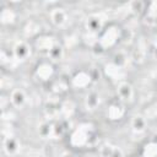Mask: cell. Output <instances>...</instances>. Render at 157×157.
<instances>
[{"label":"cell","instance_id":"7a4b0ae2","mask_svg":"<svg viewBox=\"0 0 157 157\" xmlns=\"http://www.w3.org/2000/svg\"><path fill=\"white\" fill-rule=\"evenodd\" d=\"M119 39V31L117 27H109L104 31V33L102 34L101 39H99V44L102 48H109L113 47L117 40Z\"/></svg>","mask_w":157,"mask_h":157},{"label":"cell","instance_id":"3957f363","mask_svg":"<svg viewBox=\"0 0 157 157\" xmlns=\"http://www.w3.org/2000/svg\"><path fill=\"white\" fill-rule=\"evenodd\" d=\"M117 94L123 102H131L134 98V88L126 81H120L117 85Z\"/></svg>","mask_w":157,"mask_h":157},{"label":"cell","instance_id":"4fadbf2b","mask_svg":"<svg viewBox=\"0 0 157 157\" xmlns=\"http://www.w3.org/2000/svg\"><path fill=\"white\" fill-rule=\"evenodd\" d=\"M101 156L102 157H124L123 151L117 147V146H112V145H104L101 148Z\"/></svg>","mask_w":157,"mask_h":157},{"label":"cell","instance_id":"2e32d148","mask_svg":"<svg viewBox=\"0 0 157 157\" xmlns=\"http://www.w3.org/2000/svg\"><path fill=\"white\" fill-rule=\"evenodd\" d=\"M0 20L4 25H10V23H13L15 20H16V13L13 12V10L11 9H2L1 10V13H0Z\"/></svg>","mask_w":157,"mask_h":157},{"label":"cell","instance_id":"7402d4cb","mask_svg":"<svg viewBox=\"0 0 157 157\" xmlns=\"http://www.w3.org/2000/svg\"><path fill=\"white\" fill-rule=\"evenodd\" d=\"M139 157H144V156H139Z\"/></svg>","mask_w":157,"mask_h":157},{"label":"cell","instance_id":"52a82bcc","mask_svg":"<svg viewBox=\"0 0 157 157\" xmlns=\"http://www.w3.org/2000/svg\"><path fill=\"white\" fill-rule=\"evenodd\" d=\"M50 21L56 27H63L67 22V13L64 9H54L50 12Z\"/></svg>","mask_w":157,"mask_h":157},{"label":"cell","instance_id":"ac0fdd59","mask_svg":"<svg viewBox=\"0 0 157 157\" xmlns=\"http://www.w3.org/2000/svg\"><path fill=\"white\" fill-rule=\"evenodd\" d=\"M87 28H88V31H91V32H97V31H99V29L102 28V20H101L97 15L91 16V17L87 20Z\"/></svg>","mask_w":157,"mask_h":157},{"label":"cell","instance_id":"9a60e30c","mask_svg":"<svg viewBox=\"0 0 157 157\" xmlns=\"http://www.w3.org/2000/svg\"><path fill=\"white\" fill-rule=\"evenodd\" d=\"M131 128L135 132H142L146 129V119L141 115H135L131 119Z\"/></svg>","mask_w":157,"mask_h":157},{"label":"cell","instance_id":"44dd1931","mask_svg":"<svg viewBox=\"0 0 157 157\" xmlns=\"http://www.w3.org/2000/svg\"><path fill=\"white\" fill-rule=\"evenodd\" d=\"M132 6H136V7H134V9H130L131 11H134V12H137V13H140L142 10H145V4L144 2H141V1H134V2H130Z\"/></svg>","mask_w":157,"mask_h":157},{"label":"cell","instance_id":"d6986e66","mask_svg":"<svg viewBox=\"0 0 157 157\" xmlns=\"http://www.w3.org/2000/svg\"><path fill=\"white\" fill-rule=\"evenodd\" d=\"M63 54H64V50H63L61 45H59L58 43H55V45H54V47L52 48V50L49 52L48 56H50L53 60H59V59H61Z\"/></svg>","mask_w":157,"mask_h":157},{"label":"cell","instance_id":"8fae6325","mask_svg":"<svg viewBox=\"0 0 157 157\" xmlns=\"http://www.w3.org/2000/svg\"><path fill=\"white\" fill-rule=\"evenodd\" d=\"M36 74L37 76L43 80V81H47L49 80L53 74H54V69H53V65L49 64V63H42L37 66V70H36Z\"/></svg>","mask_w":157,"mask_h":157},{"label":"cell","instance_id":"277c9868","mask_svg":"<svg viewBox=\"0 0 157 157\" xmlns=\"http://www.w3.org/2000/svg\"><path fill=\"white\" fill-rule=\"evenodd\" d=\"M9 98H10L11 104H12L15 108H17V109L23 108L25 104L27 103V94H26V92H25L23 90H21V88H15V90H12Z\"/></svg>","mask_w":157,"mask_h":157},{"label":"cell","instance_id":"ffe728a7","mask_svg":"<svg viewBox=\"0 0 157 157\" xmlns=\"http://www.w3.org/2000/svg\"><path fill=\"white\" fill-rule=\"evenodd\" d=\"M147 16L150 20H157V1L151 2L147 7Z\"/></svg>","mask_w":157,"mask_h":157},{"label":"cell","instance_id":"30bf717a","mask_svg":"<svg viewBox=\"0 0 157 157\" xmlns=\"http://www.w3.org/2000/svg\"><path fill=\"white\" fill-rule=\"evenodd\" d=\"M91 80H92V76H91L90 74H87V72H85V71H80V72H77V74L72 77L71 83H72V86L76 87V88H85V87H87V86L90 85Z\"/></svg>","mask_w":157,"mask_h":157},{"label":"cell","instance_id":"ba28073f","mask_svg":"<svg viewBox=\"0 0 157 157\" xmlns=\"http://www.w3.org/2000/svg\"><path fill=\"white\" fill-rule=\"evenodd\" d=\"M55 43H56V42H54V39H53L52 37L43 36V37L37 38V40H36V48H37L38 52L49 54V52H50L52 48L55 45Z\"/></svg>","mask_w":157,"mask_h":157},{"label":"cell","instance_id":"7c38bea8","mask_svg":"<svg viewBox=\"0 0 157 157\" xmlns=\"http://www.w3.org/2000/svg\"><path fill=\"white\" fill-rule=\"evenodd\" d=\"M124 113H125V109H124V107H123L121 104H119V103H113V104H110V107H109L108 110H107V115H108V118H109L110 120H120V119L123 118Z\"/></svg>","mask_w":157,"mask_h":157},{"label":"cell","instance_id":"6da1fadb","mask_svg":"<svg viewBox=\"0 0 157 157\" xmlns=\"http://www.w3.org/2000/svg\"><path fill=\"white\" fill-rule=\"evenodd\" d=\"M88 125H86V128L83 125H80L71 135L70 137V144L75 147H81L85 146L86 144H88V140L91 137L90 134V129H87Z\"/></svg>","mask_w":157,"mask_h":157},{"label":"cell","instance_id":"8992f818","mask_svg":"<svg viewBox=\"0 0 157 157\" xmlns=\"http://www.w3.org/2000/svg\"><path fill=\"white\" fill-rule=\"evenodd\" d=\"M2 148L5 151L6 155L9 156H13L18 152L20 150V142L16 137L13 136H7V137H4L2 140Z\"/></svg>","mask_w":157,"mask_h":157},{"label":"cell","instance_id":"5b68a950","mask_svg":"<svg viewBox=\"0 0 157 157\" xmlns=\"http://www.w3.org/2000/svg\"><path fill=\"white\" fill-rule=\"evenodd\" d=\"M12 50H13L16 60H26L31 55V45L25 40L17 42Z\"/></svg>","mask_w":157,"mask_h":157},{"label":"cell","instance_id":"5bb4252c","mask_svg":"<svg viewBox=\"0 0 157 157\" xmlns=\"http://www.w3.org/2000/svg\"><path fill=\"white\" fill-rule=\"evenodd\" d=\"M99 101H101L99 94L96 91H91L86 97V107H87V109H91V110L96 109L98 107V104H99Z\"/></svg>","mask_w":157,"mask_h":157},{"label":"cell","instance_id":"9c48e42d","mask_svg":"<svg viewBox=\"0 0 157 157\" xmlns=\"http://www.w3.org/2000/svg\"><path fill=\"white\" fill-rule=\"evenodd\" d=\"M104 71H105L107 76H109L112 80H115V81H119V82H120V81H124L123 78H124V76H125V72L123 71V67L115 65L114 63L105 65Z\"/></svg>","mask_w":157,"mask_h":157},{"label":"cell","instance_id":"e0dca14e","mask_svg":"<svg viewBox=\"0 0 157 157\" xmlns=\"http://www.w3.org/2000/svg\"><path fill=\"white\" fill-rule=\"evenodd\" d=\"M144 157H157V142L150 141L142 148Z\"/></svg>","mask_w":157,"mask_h":157}]
</instances>
